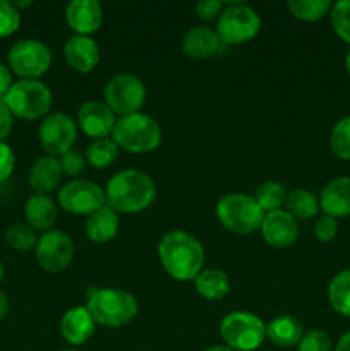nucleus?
<instances>
[{"instance_id":"nucleus-21","label":"nucleus","mask_w":350,"mask_h":351,"mask_svg":"<svg viewBox=\"0 0 350 351\" xmlns=\"http://www.w3.org/2000/svg\"><path fill=\"white\" fill-rule=\"evenodd\" d=\"M62 175H64V171H62L57 158L43 156L38 158L31 165L27 182H30V187L33 189L34 194L48 195L58 187V184L62 182Z\"/></svg>"},{"instance_id":"nucleus-32","label":"nucleus","mask_w":350,"mask_h":351,"mask_svg":"<svg viewBox=\"0 0 350 351\" xmlns=\"http://www.w3.org/2000/svg\"><path fill=\"white\" fill-rule=\"evenodd\" d=\"M329 147L340 160H350V115L343 117L333 125L329 134Z\"/></svg>"},{"instance_id":"nucleus-16","label":"nucleus","mask_w":350,"mask_h":351,"mask_svg":"<svg viewBox=\"0 0 350 351\" xmlns=\"http://www.w3.org/2000/svg\"><path fill=\"white\" fill-rule=\"evenodd\" d=\"M65 64L79 74H89L100 62V47L91 36L72 34L64 45Z\"/></svg>"},{"instance_id":"nucleus-11","label":"nucleus","mask_w":350,"mask_h":351,"mask_svg":"<svg viewBox=\"0 0 350 351\" xmlns=\"http://www.w3.org/2000/svg\"><path fill=\"white\" fill-rule=\"evenodd\" d=\"M58 206L75 216H89L106 204L105 189L89 180H71L58 191Z\"/></svg>"},{"instance_id":"nucleus-20","label":"nucleus","mask_w":350,"mask_h":351,"mask_svg":"<svg viewBox=\"0 0 350 351\" xmlns=\"http://www.w3.org/2000/svg\"><path fill=\"white\" fill-rule=\"evenodd\" d=\"M319 209L335 219L350 216V177H336L323 187Z\"/></svg>"},{"instance_id":"nucleus-25","label":"nucleus","mask_w":350,"mask_h":351,"mask_svg":"<svg viewBox=\"0 0 350 351\" xmlns=\"http://www.w3.org/2000/svg\"><path fill=\"white\" fill-rule=\"evenodd\" d=\"M194 287L206 300H222L230 291V281L225 271L202 269L194 280Z\"/></svg>"},{"instance_id":"nucleus-7","label":"nucleus","mask_w":350,"mask_h":351,"mask_svg":"<svg viewBox=\"0 0 350 351\" xmlns=\"http://www.w3.org/2000/svg\"><path fill=\"white\" fill-rule=\"evenodd\" d=\"M261 31V17L253 7L242 2H225L222 16L216 21V34L223 45H244L254 40Z\"/></svg>"},{"instance_id":"nucleus-15","label":"nucleus","mask_w":350,"mask_h":351,"mask_svg":"<svg viewBox=\"0 0 350 351\" xmlns=\"http://www.w3.org/2000/svg\"><path fill=\"white\" fill-rule=\"evenodd\" d=\"M259 230L264 242L273 249H287L299 237L297 221L285 209L266 213Z\"/></svg>"},{"instance_id":"nucleus-19","label":"nucleus","mask_w":350,"mask_h":351,"mask_svg":"<svg viewBox=\"0 0 350 351\" xmlns=\"http://www.w3.org/2000/svg\"><path fill=\"white\" fill-rule=\"evenodd\" d=\"M96 331V322L86 307H74L60 319V336L72 346L86 345Z\"/></svg>"},{"instance_id":"nucleus-13","label":"nucleus","mask_w":350,"mask_h":351,"mask_svg":"<svg viewBox=\"0 0 350 351\" xmlns=\"http://www.w3.org/2000/svg\"><path fill=\"white\" fill-rule=\"evenodd\" d=\"M78 137V122L65 113H50L38 129V139L48 156H62L72 149Z\"/></svg>"},{"instance_id":"nucleus-44","label":"nucleus","mask_w":350,"mask_h":351,"mask_svg":"<svg viewBox=\"0 0 350 351\" xmlns=\"http://www.w3.org/2000/svg\"><path fill=\"white\" fill-rule=\"evenodd\" d=\"M202 351H233V350L229 348V346H211V348H206Z\"/></svg>"},{"instance_id":"nucleus-6","label":"nucleus","mask_w":350,"mask_h":351,"mask_svg":"<svg viewBox=\"0 0 350 351\" xmlns=\"http://www.w3.org/2000/svg\"><path fill=\"white\" fill-rule=\"evenodd\" d=\"M216 218L230 233L250 235L261 228L264 213L253 195L229 194L216 204Z\"/></svg>"},{"instance_id":"nucleus-10","label":"nucleus","mask_w":350,"mask_h":351,"mask_svg":"<svg viewBox=\"0 0 350 351\" xmlns=\"http://www.w3.org/2000/svg\"><path fill=\"white\" fill-rule=\"evenodd\" d=\"M10 72L27 81H38L51 65V53L43 41L21 40L7 53Z\"/></svg>"},{"instance_id":"nucleus-47","label":"nucleus","mask_w":350,"mask_h":351,"mask_svg":"<svg viewBox=\"0 0 350 351\" xmlns=\"http://www.w3.org/2000/svg\"><path fill=\"white\" fill-rule=\"evenodd\" d=\"M60 351H79V350H74V348H64V350H60Z\"/></svg>"},{"instance_id":"nucleus-31","label":"nucleus","mask_w":350,"mask_h":351,"mask_svg":"<svg viewBox=\"0 0 350 351\" xmlns=\"http://www.w3.org/2000/svg\"><path fill=\"white\" fill-rule=\"evenodd\" d=\"M5 242L14 250L30 252V250H33L36 247L38 237L36 232L30 225H26V223H16V225H12L5 232Z\"/></svg>"},{"instance_id":"nucleus-23","label":"nucleus","mask_w":350,"mask_h":351,"mask_svg":"<svg viewBox=\"0 0 350 351\" xmlns=\"http://www.w3.org/2000/svg\"><path fill=\"white\" fill-rule=\"evenodd\" d=\"M120 218L119 213L113 211L108 206H103L102 209L95 211L86 219V235L95 243H106L115 239L119 233Z\"/></svg>"},{"instance_id":"nucleus-14","label":"nucleus","mask_w":350,"mask_h":351,"mask_svg":"<svg viewBox=\"0 0 350 351\" xmlns=\"http://www.w3.org/2000/svg\"><path fill=\"white\" fill-rule=\"evenodd\" d=\"M115 113L102 101H86L78 110V125L88 137H110L115 127Z\"/></svg>"},{"instance_id":"nucleus-24","label":"nucleus","mask_w":350,"mask_h":351,"mask_svg":"<svg viewBox=\"0 0 350 351\" xmlns=\"http://www.w3.org/2000/svg\"><path fill=\"white\" fill-rule=\"evenodd\" d=\"M302 336H304V328L292 315H278L266 324V338L281 348L299 345Z\"/></svg>"},{"instance_id":"nucleus-37","label":"nucleus","mask_w":350,"mask_h":351,"mask_svg":"<svg viewBox=\"0 0 350 351\" xmlns=\"http://www.w3.org/2000/svg\"><path fill=\"white\" fill-rule=\"evenodd\" d=\"M223 9H225V2L223 0H201V2L196 3V14L201 21H218V17L222 16Z\"/></svg>"},{"instance_id":"nucleus-12","label":"nucleus","mask_w":350,"mask_h":351,"mask_svg":"<svg viewBox=\"0 0 350 351\" xmlns=\"http://www.w3.org/2000/svg\"><path fill=\"white\" fill-rule=\"evenodd\" d=\"M34 256L41 269L47 273H62L74 257V242L62 230H48L38 239Z\"/></svg>"},{"instance_id":"nucleus-46","label":"nucleus","mask_w":350,"mask_h":351,"mask_svg":"<svg viewBox=\"0 0 350 351\" xmlns=\"http://www.w3.org/2000/svg\"><path fill=\"white\" fill-rule=\"evenodd\" d=\"M3 280V264H2V261H0V281Z\"/></svg>"},{"instance_id":"nucleus-33","label":"nucleus","mask_w":350,"mask_h":351,"mask_svg":"<svg viewBox=\"0 0 350 351\" xmlns=\"http://www.w3.org/2000/svg\"><path fill=\"white\" fill-rule=\"evenodd\" d=\"M329 17L336 36L350 45V0H340L333 3Z\"/></svg>"},{"instance_id":"nucleus-40","label":"nucleus","mask_w":350,"mask_h":351,"mask_svg":"<svg viewBox=\"0 0 350 351\" xmlns=\"http://www.w3.org/2000/svg\"><path fill=\"white\" fill-rule=\"evenodd\" d=\"M12 127H14V115L10 113V110L7 108L5 103L2 101L0 98V143L9 137V134L12 132Z\"/></svg>"},{"instance_id":"nucleus-27","label":"nucleus","mask_w":350,"mask_h":351,"mask_svg":"<svg viewBox=\"0 0 350 351\" xmlns=\"http://www.w3.org/2000/svg\"><path fill=\"white\" fill-rule=\"evenodd\" d=\"M328 300L336 314L350 317V269L340 271L329 281Z\"/></svg>"},{"instance_id":"nucleus-42","label":"nucleus","mask_w":350,"mask_h":351,"mask_svg":"<svg viewBox=\"0 0 350 351\" xmlns=\"http://www.w3.org/2000/svg\"><path fill=\"white\" fill-rule=\"evenodd\" d=\"M7 312H9V298H7V295L0 290V321L5 319Z\"/></svg>"},{"instance_id":"nucleus-22","label":"nucleus","mask_w":350,"mask_h":351,"mask_svg":"<svg viewBox=\"0 0 350 351\" xmlns=\"http://www.w3.org/2000/svg\"><path fill=\"white\" fill-rule=\"evenodd\" d=\"M24 218L34 232H48L57 221V204L48 195H31L24 206Z\"/></svg>"},{"instance_id":"nucleus-39","label":"nucleus","mask_w":350,"mask_h":351,"mask_svg":"<svg viewBox=\"0 0 350 351\" xmlns=\"http://www.w3.org/2000/svg\"><path fill=\"white\" fill-rule=\"evenodd\" d=\"M14 167H16V156L12 147L7 143H0V184L12 175Z\"/></svg>"},{"instance_id":"nucleus-29","label":"nucleus","mask_w":350,"mask_h":351,"mask_svg":"<svg viewBox=\"0 0 350 351\" xmlns=\"http://www.w3.org/2000/svg\"><path fill=\"white\" fill-rule=\"evenodd\" d=\"M287 7L295 19L304 21V23H316L331 12L333 3L329 0H290Z\"/></svg>"},{"instance_id":"nucleus-18","label":"nucleus","mask_w":350,"mask_h":351,"mask_svg":"<svg viewBox=\"0 0 350 351\" xmlns=\"http://www.w3.org/2000/svg\"><path fill=\"white\" fill-rule=\"evenodd\" d=\"M180 47L184 55H187L189 58L206 60V58L220 53L225 45L222 43L220 36L216 34V29L205 26H196L184 34Z\"/></svg>"},{"instance_id":"nucleus-4","label":"nucleus","mask_w":350,"mask_h":351,"mask_svg":"<svg viewBox=\"0 0 350 351\" xmlns=\"http://www.w3.org/2000/svg\"><path fill=\"white\" fill-rule=\"evenodd\" d=\"M161 127L153 117L146 113H132L119 117L113 127L112 139L120 149L127 153H151L161 144Z\"/></svg>"},{"instance_id":"nucleus-30","label":"nucleus","mask_w":350,"mask_h":351,"mask_svg":"<svg viewBox=\"0 0 350 351\" xmlns=\"http://www.w3.org/2000/svg\"><path fill=\"white\" fill-rule=\"evenodd\" d=\"M256 199L257 206L263 209V213H273L280 211L281 206L285 204V199H287V191H285L283 185L280 182H264L259 187L256 189L253 195Z\"/></svg>"},{"instance_id":"nucleus-8","label":"nucleus","mask_w":350,"mask_h":351,"mask_svg":"<svg viewBox=\"0 0 350 351\" xmlns=\"http://www.w3.org/2000/svg\"><path fill=\"white\" fill-rule=\"evenodd\" d=\"M220 336L233 351H254L266 339V324L250 312H230L220 324Z\"/></svg>"},{"instance_id":"nucleus-2","label":"nucleus","mask_w":350,"mask_h":351,"mask_svg":"<svg viewBox=\"0 0 350 351\" xmlns=\"http://www.w3.org/2000/svg\"><path fill=\"white\" fill-rule=\"evenodd\" d=\"M156 197L153 178L139 170H122L113 175L105 187L106 206L113 211L132 215L150 208Z\"/></svg>"},{"instance_id":"nucleus-17","label":"nucleus","mask_w":350,"mask_h":351,"mask_svg":"<svg viewBox=\"0 0 350 351\" xmlns=\"http://www.w3.org/2000/svg\"><path fill=\"white\" fill-rule=\"evenodd\" d=\"M65 23L74 34L96 33L103 23V9L96 0H74L65 9Z\"/></svg>"},{"instance_id":"nucleus-1","label":"nucleus","mask_w":350,"mask_h":351,"mask_svg":"<svg viewBox=\"0 0 350 351\" xmlns=\"http://www.w3.org/2000/svg\"><path fill=\"white\" fill-rule=\"evenodd\" d=\"M158 257L168 276L185 283L194 281L202 271L205 247L189 232L172 230L161 237L158 243Z\"/></svg>"},{"instance_id":"nucleus-3","label":"nucleus","mask_w":350,"mask_h":351,"mask_svg":"<svg viewBox=\"0 0 350 351\" xmlns=\"http://www.w3.org/2000/svg\"><path fill=\"white\" fill-rule=\"evenodd\" d=\"M86 308L93 321L105 328H120L132 321L137 315V300L132 293L119 288L91 287L88 290Z\"/></svg>"},{"instance_id":"nucleus-5","label":"nucleus","mask_w":350,"mask_h":351,"mask_svg":"<svg viewBox=\"0 0 350 351\" xmlns=\"http://www.w3.org/2000/svg\"><path fill=\"white\" fill-rule=\"evenodd\" d=\"M2 101L5 103L14 117L33 122V120L50 115L54 95L43 82L21 79V81L14 82Z\"/></svg>"},{"instance_id":"nucleus-36","label":"nucleus","mask_w":350,"mask_h":351,"mask_svg":"<svg viewBox=\"0 0 350 351\" xmlns=\"http://www.w3.org/2000/svg\"><path fill=\"white\" fill-rule=\"evenodd\" d=\"M58 163H60L62 171H64L65 175H69V177H78V175H81L82 171H84L86 158L82 156L79 151L71 149L69 153L62 154Z\"/></svg>"},{"instance_id":"nucleus-43","label":"nucleus","mask_w":350,"mask_h":351,"mask_svg":"<svg viewBox=\"0 0 350 351\" xmlns=\"http://www.w3.org/2000/svg\"><path fill=\"white\" fill-rule=\"evenodd\" d=\"M335 351H350V332H345L336 343Z\"/></svg>"},{"instance_id":"nucleus-35","label":"nucleus","mask_w":350,"mask_h":351,"mask_svg":"<svg viewBox=\"0 0 350 351\" xmlns=\"http://www.w3.org/2000/svg\"><path fill=\"white\" fill-rule=\"evenodd\" d=\"M297 351H333L331 339L321 329H311L309 332H304L297 345Z\"/></svg>"},{"instance_id":"nucleus-34","label":"nucleus","mask_w":350,"mask_h":351,"mask_svg":"<svg viewBox=\"0 0 350 351\" xmlns=\"http://www.w3.org/2000/svg\"><path fill=\"white\" fill-rule=\"evenodd\" d=\"M21 26V12L9 0H0V38L10 36Z\"/></svg>"},{"instance_id":"nucleus-26","label":"nucleus","mask_w":350,"mask_h":351,"mask_svg":"<svg viewBox=\"0 0 350 351\" xmlns=\"http://www.w3.org/2000/svg\"><path fill=\"white\" fill-rule=\"evenodd\" d=\"M285 211L297 219H311L319 213V201L307 189H295L285 199Z\"/></svg>"},{"instance_id":"nucleus-45","label":"nucleus","mask_w":350,"mask_h":351,"mask_svg":"<svg viewBox=\"0 0 350 351\" xmlns=\"http://www.w3.org/2000/svg\"><path fill=\"white\" fill-rule=\"evenodd\" d=\"M345 67H347V72H349V75H350V50L345 57Z\"/></svg>"},{"instance_id":"nucleus-9","label":"nucleus","mask_w":350,"mask_h":351,"mask_svg":"<svg viewBox=\"0 0 350 351\" xmlns=\"http://www.w3.org/2000/svg\"><path fill=\"white\" fill-rule=\"evenodd\" d=\"M105 105L115 115L127 117L139 113L146 101V86L134 74H117L106 82L103 89Z\"/></svg>"},{"instance_id":"nucleus-41","label":"nucleus","mask_w":350,"mask_h":351,"mask_svg":"<svg viewBox=\"0 0 350 351\" xmlns=\"http://www.w3.org/2000/svg\"><path fill=\"white\" fill-rule=\"evenodd\" d=\"M12 84V72H10V69L7 67V65H3L2 62H0V98H3V96L9 93Z\"/></svg>"},{"instance_id":"nucleus-38","label":"nucleus","mask_w":350,"mask_h":351,"mask_svg":"<svg viewBox=\"0 0 350 351\" xmlns=\"http://www.w3.org/2000/svg\"><path fill=\"white\" fill-rule=\"evenodd\" d=\"M338 233V223L331 216H321L314 225V235L319 242H331Z\"/></svg>"},{"instance_id":"nucleus-28","label":"nucleus","mask_w":350,"mask_h":351,"mask_svg":"<svg viewBox=\"0 0 350 351\" xmlns=\"http://www.w3.org/2000/svg\"><path fill=\"white\" fill-rule=\"evenodd\" d=\"M86 163L95 168H106L119 158V146L112 137L95 139L86 149Z\"/></svg>"}]
</instances>
